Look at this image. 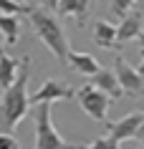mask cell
<instances>
[{
  "mask_svg": "<svg viewBox=\"0 0 144 149\" xmlns=\"http://www.w3.org/2000/svg\"><path fill=\"white\" fill-rule=\"evenodd\" d=\"M28 76H31V56H23L15 84L0 96V134H10L31 111Z\"/></svg>",
  "mask_w": 144,
  "mask_h": 149,
  "instance_id": "6da1fadb",
  "label": "cell"
},
{
  "mask_svg": "<svg viewBox=\"0 0 144 149\" xmlns=\"http://www.w3.org/2000/svg\"><path fill=\"white\" fill-rule=\"evenodd\" d=\"M28 20H31L33 31L38 36L46 48L58 58V63H66L68 61V40H66V33H63V25L58 23V18L46 8H33L31 5V13H28Z\"/></svg>",
  "mask_w": 144,
  "mask_h": 149,
  "instance_id": "7a4b0ae2",
  "label": "cell"
},
{
  "mask_svg": "<svg viewBox=\"0 0 144 149\" xmlns=\"http://www.w3.org/2000/svg\"><path fill=\"white\" fill-rule=\"evenodd\" d=\"M33 119H35V149H73V144H68L56 132L51 119V104H38Z\"/></svg>",
  "mask_w": 144,
  "mask_h": 149,
  "instance_id": "3957f363",
  "label": "cell"
},
{
  "mask_svg": "<svg viewBox=\"0 0 144 149\" xmlns=\"http://www.w3.org/2000/svg\"><path fill=\"white\" fill-rule=\"evenodd\" d=\"M76 99H79L81 109L86 111L88 116L99 121V124H106L109 121V106H111V96H106L104 91H99V88L88 81L83 86L76 91Z\"/></svg>",
  "mask_w": 144,
  "mask_h": 149,
  "instance_id": "277c9868",
  "label": "cell"
},
{
  "mask_svg": "<svg viewBox=\"0 0 144 149\" xmlns=\"http://www.w3.org/2000/svg\"><path fill=\"white\" fill-rule=\"evenodd\" d=\"M116 79H119V86L124 88V94L131 96V99H136V96H142L144 94V79L139 76V71L131 68L127 63V58L124 56H116Z\"/></svg>",
  "mask_w": 144,
  "mask_h": 149,
  "instance_id": "5b68a950",
  "label": "cell"
},
{
  "mask_svg": "<svg viewBox=\"0 0 144 149\" xmlns=\"http://www.w3.org/2000/svg\"><path fill=\"white\" fill-rule=\"evenodd\" d=\"M76 91H73L66 81H56V79H46L43 86L31 94V104H53V101H66V99H73Z\"/></svg>",
  "mask_w": 144,
  "mask_h": 149,
  "instance_id": "8992f818",
  "label": "cell"
},
{
  "mask_svg": "<svg viewBox=\"0 0 144 149\" xmlns=\"http://www.w3.org/2000/svg\"><path fill=\"white\" fill-rule=\"evenodd\" d=\"M144 121V114L142 111H134V114H127V116L116 119V121H106V129H109V136L119 141H127V139H136V132H139V126Z\"/></svg>",
  "mask_w": 144,
  "mask_h": 149,
  "instance_id": "52a82bcc",
  "label": "cell"
},
{
  "mask_svg": "<svg viewBox=\"0 0 144 149\" xmlns=\"http://www.w3.org/2000/svg\"><path fill=\"white\" fill-rule=\"evenodd\" d=\"M144 25V15L142 10H131L127 18H121L119 28H116V48H121L124 43H129V40H136L139 36H142V28Z\"/></svg>",
  "mask_w": 144,
  "mask_h": 149,
  "instance_id": "ba28073f",
  "label": "cell"
},
{
  "mask_svg": "<svg viewBox=\"0 0 144 149\" xmlns=\"http://www.w3.org/2000/svg\"><path fill=\"white\" fill-rule=\"evenodd\" d=\"M91 84L99 91H104L106 96H111V99H121L124 96V88L119 86V79H116V71H111V68H99V73L91 76Z\"/></svg>",
  "mask_w": 144,
  "mask_h": 149,
  "instance_id": "9c48e42d",
  "label": "cell"
},
{
  "mask_svg": "<svg viewBox=\"0 0 144 149\" xmlns=\"http://www.w3.org/2000/svg\"><path fill=\"white\" fill-rule=\"evenodd\" d=\"M88 8H91V0H61L58 3V15L61 18H76L79 25H86Z\"/></svg>",
  "mask_w": 144,
  "mask_h": 149,
  "instance_id": "30bf717a",
  "label": "cell"
},
{
  "mask_svg": "<svg viewBox=\"0 0 144 149\" xmlns=\"http://www.w3.org/2000/svg\"><path fill=\"white\" fill-rule=\"evenodd\" d=\"M18 71H20V61L0 51V91H8L15 84Z\"/></svg>",
  "mask_w": 144,
  "mask_h": 149,
  "instance_id": "8fae6325",
  "label": "cell"
},
{
  "mask_svg": "<svg viewBox=\"0 0 144 149\" xmlns=\"http://www.w3.org/2000/svg\"><path fill=\"white\" fill-rule=\"evenodd\" d=\"M66 66H71L73 71H79L83 76H96L99 73V61L91 53H68Z\"/></svg>",
  "mask_w": 144,
  "mask_h": 149,
  "instance_id": "7c38bea8",
  "label": "cell"
},
{
  "mask_svg": "<svg viewBox=\"0 0 144 149\" xmlns=\"http://www.w3.org/2000/svg\"><path fill=\"white\" fill-rule=\"evenodd\" d=\"M94 43L99 48H116V28L109 20H96L94 23Z\"/></svg>",
  "mask_w": 144,
  "mask_h": 149,
  "instance_id": "4fadbf2b",
  "label": "cell"
},
{
  "mask_svg": "<svg viewBox=\"0 0 144 149\" xmlns=\"http://www.w3.org/2000/svg\"><path fill=\"white\" fill-rule=\"evenodd\" d=\"M0 33L5 36L8 43H18V38H20V20H18V15H3L0 13Z\"/></svg>",
  "mask_w": 144,
  "mask_h": 149,
  "instance_id": "5bb4252c",
  "label": "cell"
},
{
  "mask_svg": "<svg viewBox=\"0 0 144 149\" xmlns=\"http://www.w3.org/2000/svg\"><path fill=\"white\" fill-rule=\"evenodd\" d=\"M73 149H119V141L106 134V136L94 139L91 144H73Z\"/></svg>",
  "mask_w": 144,
  "mask_h": 149,
  "instance_id": "9a60e30c",
  "label": "cell"
},
{
  "mask_svg": "<svg viewBox=\"0 0 144 149\" xmlns=\"http://www.w3.org/2000/svg\"><path fill=\"white\" fill-rule=\"evenodd\" d=\"M0 13L3 15H18V13H31V5H20V3H13V0H0Z\"/></svg>",
  "mask_w": 144,
  "mask_h": 149,
  "instance_id": "2e32d148",
  "label": "cell"
},
{
  "mask_svg": "<svg viewBox=\"0 0 144 149\" xmlns=\"http://www.w3.org/2000/svg\"><path fill=\"white\" fill-rule=\"evenodd\" d=\"M136 0H111V13L119 18H127L131 13V5H134Z\"/></svg>",
  "mask_w": 144,
  "mask_h": 149,
  "instance_id": "e0dca14e",
  "label": "cell"
},
{
  "mask_svg": "<svg viewBox=\"0 0 144 149\" xmlns=\"http://www.w3.org/2000/svg\"><path fill=\"white\" fill-rule=\"evenodd\" d=\"M0 149H20V144L13 134H0Z\"/></svg>",
  "mask_w": 144,
  "mask_h": 149,
  "instance_id": "ac0fdd59",
  "label": "cell"
},
{
  "mask_svg": "<svg viewBox=\"0 0 144 149\" xmlns=\"http://www.w3.org/2000/svg\"><path fill=\"white\" fill-rule=\"evenodd\" d=\"M40 3H43L40 8H46V10L53 13V10H58V3H61V0H40Z\"/></svg>",
  "mask_w": 144,
  "mask_h": 149,
  "instance_id": "d6986e66",
  "label": "cell"
},
{
  "mask_svg": "<svg viewBox=\"0 0 144 149\" xmlns=\"http://www.w3.org/2000/svg\"><path fill=\"white\" fill-rule=\"evenodd\" d=\"M136 40H139V53H142V58H144V31H142V36H139Z\"/></svg>",
  "mask_w": 144,
  "mask_h": 149,
  "instance_id": "ffe728a7",
  "label": "cell"
},
{
  "mask_svg": "<svg viewBox=\"0 0 144 149\" xmlns=\"http://www.w3.org/2000/svg\"><path fill=\"white\" fill-rule=\"evenodd\" d=\"M136 139L144 141V121H142V126H139V132H136Z\"/></svg>",
  "mask_w": 144,
  "mask_h": 149,
  "instance_id": "44dd1931",
  "label": "cell"
},
{
  "mask_svg": "<svg viewBox=\"0 0 144 149\" xmlns=\"http://www.w3.org/2000/svg\"><path fill=\"white\" fill-rule=\"evenodd\" d=\"M136 71H139V76L144 79V58H142V63H139V68H136Z\"/></svg>",
  "mask_w": 144,
  "mask_h": 149,
  "instance_id": "7402d4cb",
  "label": "cell"
},
{
  "mask_svg": "<svg viewBox=\"0 0 144 149\" xmlns=\"http://www.w3.org/2000/svg\"><path fill=\"white\" fill-rule=\"evenodd\" d=\"M3 40H5V36H3V33H0V46H3Z\"/></svg>",
  "mask_w": 144,
  "mask_h": 149,
  "instance_id": "603a6c76",
  "label": "cell"
},
{
  "mask_svg": "<svg viewBox=\"0 0 144 149\" xmlns=\"http://www.w3.org/2000/svg\"><path fill=\"white\" fill-rule=\"evenodd\" d=\"M13 3H20V5H23V3H25V0H13Z\"/></svg>",
  "mask_w": 144,
  "mask_h": 149,
  "instance_id": "cb8c5ba5",
  "label": "cell"
},
{
  "mask_svg": "<svg viewBox=\"0 0 144 149\" xmlns=\"http://www.w3.org/2000/svg\"><path fill=\"white\" fill-rule=\"evenodd\" d=\"M139 149H144V147H139Z\"/></svg>",
  "mask_w": 144,
  "mask_h": 149,
  "instance_id": "d4e9b609",
  "label": "cell"
}]
</instances>
